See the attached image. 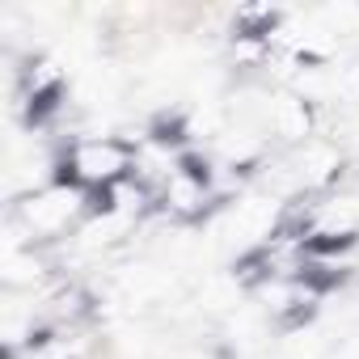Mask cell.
Listing matches in <instances>:
<instances>
[{
	"label": "cell",
	"mask_w": 359,
	"mask_h": 359,
	"mask_svg": "<svg viewBox=\"0 0 359 359\" xmlns=\"http://www.w3.org/2000/svg\"><path fill=\"white\" fill-rule=\"evenodd\" d=\"M55 97H60V85H43V89L30 97V123H43V118H47V114L60 106Z\"/></svg>",
	"instance_id": "obj_2"
},
{
	"label": "cell",
	"mask_w": 359,
	"mask_h": 359,
	"mask_svg": "<svg viewBox=\"0 0 359 359\" xmlns=\"http://www.w3.org/2000/svg\"><path fill=\"white\" fill-rule=\"evenodd\" d=\"M351 245H355L351 233H317V237L304 241V250L317 254V258H325V254H342V250H351Z\"/></svg>",
	"instance_id": "obj_1"
},
{
	"label": "cell",
	"mask_w": 359,
	"mask_h": 359,
	"mask_svg": "<svg viewBox=\"0 0 359 359\" xmlns=\"http://www.w3.org/2000/svg\"><path fill=\"white\" fill-rule=\"evenodd\" d=\"M114 208V182H102L97 191H89V212H110Z\"/></svg>",
	"instance_id": "obj_4"
},
{
	"label": "cell",
	"mask_w": 359,
	"mask_h": 359,
	"mask_svg": "<svg viewBox=\"0 0 359 359\" xmlns=\"http://www.w3.org/2000/svg\"><path fill=\"white\" fill-rule=\"evenodd\" d=\"M182 173L191 177V182L208 187V161H199V156H182Z\"/></svg>",
	"instance_id": "obj_5"
},
{
	"label": "cell",
	"mask_w": 359,
	"mask_h": 359,
	"mask_svg": "<svg viewBox=\"0 0 359 359\" xmlns=\"http://www.w3.org/2000/svg\"><path fill=\"white\" fill-rule=\"evenodd\" d=\"M152 131H156V140H161V144H169V140L177 144V140H182V123H177V118H161Z\"/></svg>",
	"instance_id": "obj_6"
},
{
	"label": "cell",
	"mask_w": 359,
	"mask_h": 359,
	"mask_svg": "<svg viewBox=\"0 0 359 359\" xmlns=\"http://www.w3.org/2000/svg\"><path fill=\"white\" fill-rule=\"evenodd\" d=\"M342 279H346L342 271H330V275H325V271H309V275H300V283H309L313 292H325V287H338Z\"/></svg>",
	"instance_id": "obj_3"
}]
</instances>
